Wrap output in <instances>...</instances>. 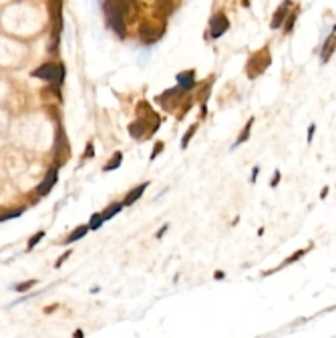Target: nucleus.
Returning <instances> with one entry per match:
<instances>
[{
    "label": "nucleus",
    "mask_w": 336,
    "mask_h": 338,
    "mask_svg": "<svg viewBox=\"0 0 336 338\" xmlns=\"http://www.w3.org/2000/svg\"><path fill=\"white\" fill-rule=\"evenodd\" d=\"M103 214H95V216H91V222H89V228L91 230H99L101 226H103Z\"/></svg>",
    "instance_id": "15"
},
{
    "label": "nucleus",
    "mask_w": 336,
    "mask_h": 338,
    "mask_svg": "<svg viewBox=\"0 0 336 338\" xmlns=\"http://www.w3.org/2000/svg\"><path fill=\"white\" fill-rule=\"evenodd\" d=\"M149 188V182H145V184H141V186H137V188H133L127 196H125V200H123V206H131V204H135L143 194H145V190Z\"/></svg>",
    "instance_id": "8"
},
{
    "label": "nucleus",
    "mask_w": 336,
    "mask_h": 338,
    "mask_svg": "<svg viewBox=\"0 0 336 338\" xmlns=\"http://www.w3.org/2000/svg\"><path fill=\"white\" fill-rule=\"evenodd\" d=\"M290 9H292V0H282V5L276 9V13H274V17H272V23H270V27H272L274 31L282 29V25H284L286 19H288Z\"/></svg>",
    "instance_id": "4"
},
{
    "label": "nucleus",
    "mask_w": 336,
    "mask_h": 338,
    "mask_svg": "<svg viewBox=\"0 0 336 338\" xmlns=\"http://www.w3.org/2000/svg\"><path fill=\"white\" fill-rule=\"evenodd\" d=\"M35 284H37L35 280H29V282H23V284H19V286H17L15 290H17V292H25V290H29V288H33Z\"/></svg>",
    "instance_id": "18"
},
{
    "label": "nucleus",
    "mask_w": 336,
    "mask_h": 338,
    "mask_svg": "<svg viewBox=\"0 0 336 338\" xmlns=\"http://www.w3.org/2000/svg\"><path fill=\"white\" fill-rule=\"evenodd\" d=\"M87 157H93V145H91V143L87 145V153H85V159H87Z\"/></svg>",
    "instance_id": "25"
},
{
    "label": "nucleus",
    "mask_w": 336,
    "mask_h": 338,
    "mask_svg": "<svg viewBox=\"0 0 336 338\" xmlns=\"http://www.w3.org/2000/svg\"><path fill=\"white\" fill-rule=\"evenodd\" d=\"M228 29H230V21L224 13H218L212 17V21H210V37L212 39H220Z\"/></svg>",
    "instance_id": "3"
},
{
    "label": "nucleus",
    "mask_w": 336,
    "mask_h": 338,
    "mask_svg": "<svg viewBox=\"0 0 336 338\" xmlns=\"http://www.w3.org/2000/svg\"><path fill=\"white\" fill-rule=\"evenodd\" d=\"M196 131H198V123H196V125H192V127L186 131V135H184V139H182V149H186V147H188V143H190V139L196 135Z\"/></svg>",
    "instance_id": "13"
},
{
    "label": "nucleus",
    "mask_w": 336,
    "mask_h": 338,
    "mask_svg": "<svg viewBox=\"0 0 336 338\" xmlns=\"http://www.w3.org/2000/svg\"><path fill=\"white\" fill-rule=\"evenodd\" d=\"M178 87H180V91H192L194 87H196V73L194 71H184V73H180L178 75Z\"/></svg>",
    "instance_id": "7"
},
{
    "label": "nucleus",
    "mask_w": 336,
    "mask_h": 338,
    "mask_svg": "<svg viewBox=\"0 0 336 338\" xmlns=\"http://www.w3.org/2000/svg\"><path fill=\"white\" fill-rule=\"evenodd\" d=\"M71 254H73L71 250H69V252H65V254H63V256H61V258L57 260V264H55V266H57V268H61V266H63V262H65V260H67V258H69Z\"/></svg>",
    "instance_id": "22"
},
{
    "label": "nucleus",
    "mask_w": 336,
    "mask_h": 338,
    "mask_svg": "<svg viewBox=\"0 0 336 338\" xmlns=\"http://www.w3.org/2000/svg\"><path fill=\"white\" fill-rule=\"evenodd\" d=\"M254 121H256L254 117H252V119H248V123H246V127H244V131H242V135L238 137V141L234 143V147H232V149H236V147H240V143H246V141L250 139V135H252V125H254Z\"/></svg>",
    "instance_id": "9"
},
{
    "label": "nucleus",
    "mask_w": 336,
    "mask_h": 338,
    "mask_svg": "<svg viewBox=\"0 0 336 338\" xmlns=\"http://www.w3.org/2000/svg\"><path fill=\"white\" fill-rule=\"evenodd\" d=\"M161 151H163V143L159 141V143H155V149H153V153H151V159H155L157 153H161Z\"/></svg>",
    "instance_id": "21"
},
{
    "label": "nucleus",
    "mask_w": 336,
    "mask_h": 338,
    "mask_svg": "<svg viewBox=\"0 0 336 338\" xmlns=\"http://www.w3.org/2000/svg\"><path fill=\"white\" fill-rule=\"evenodd\" d=\"M224 276H226V274H224V272H216V280H222V278H224Z\"/></svg>",
    "instance_id": "27"
},
{
    "label": "nucleus",
    "mask_w": 336,
    "mask_h": 338,
    "mask_svg": "<svg viewBox=\"0 0 336 338\" xmlns=\"http://www.w3.org/2000/svg\"><path fill=\"white\" fill-rule=\"evenodd\" d=\"M89 230H91L89 226H79L77 230H73V232H71V236L67 238V244H75L77 240H83V238L87 236V232H89Z\"/></svg>",
    "instance_id": "10"
},
{
    "label": "nucleus",
    "mask_w": 336,
    "mask_h": 338,
    "mask_svg": "<svg viewBox=\"0 0 336 338\" xmlns=\"http://www.w3.org/2000/svg\"><path fill=\"white\" fill-rule=\"evenodd\" d=\"M314 133H316V125H314V123H310V127H308V143H312Z\"/></svg>",
    "instance_id": "20"
},
{
    "label": "nucleus",
    "mask_w": 336,
    "mask_h": 338,
    "mask_svg": "<svg viewBox=\"0 0 336 338\" xmlns=\"http://www.w3.org/2000/svg\"><path fill=\"white\" fill-rule=\"evenodd\" d=\"M296 19H298V9H296V11H294V13H292L288 19H286V23H284V31H286V33H290V31L294 29V25H296Z\"/></svg>",
    "instance_id": "14"
},
{
    "label": "nucleus",
    "mask_w": 336,
    "mask_h": 338,
    "mask_svg": "<svg viewBox=\"0 0 336 338\" xmlns=\"http://www.w3.org/2000/svg\"><path fill=\"white\" fill-rule=\"evenodd\" d=\"M43 238H45V232H37V234H35V236L29 240V246H27V250H29V252H31V250H35V248H37V244H39Z\"/></svg>",
    "instance_id": "16"
},
{
    "label": "nucleus",
    "mask_w": 336,
    "mask_h": 338,
    "mask_svg": "<svg viewBox=\"0 0 336 338\" xmlns=\"http://www.w3.org/2000/svg\"><path fill=\"white\" fill-rule=\"evenodd\" d=\"M57 180H59V165H55V167L51 169V172L47 174V178L43 180V184L37 188V194H39V196H47V194L55 188Z\"/></svg>",
    "instance_id": "5"
},
{
    "label": "nucleus",
    "mask_w": 336,
    "mask_h": 338,
    "mask_svg": "<svg viewBox=\"0 0 336 338\" xmlns=\"http://www.w3.org/2000/svg\"><path fill=\"white\" fill-rule=\"evenodd\" d=\"M125 11H127L125 0H107L105 3V15L109 19V27L119 37H123L125 33Z\"/></svg>",
    "instance_id": "1"
},
{
    "label": "nucleus",
    "mask_w": 336,
    "mask_h": 338,
    "mask_svg": "<svg viewBox=\"0 0 336 338\" xmlns=\"http://www.w3.org/2000/svg\"><path fill=\"white\" fill-rule=\"evenodd\" d=\"M270 63H272V59H270V55H268V49H264L262 53H256V57H252V61L248 63V67L256 65V67H258V69H256V77H258L260 73H264V71L270 67Z\"/></svg>",
    "instance_id": "6"
},
{
    "label": "nucleus",
    "mask_w": 336,
    "mask_h": 338,
    "mask_svg": "<svg viewBox=\"0 0 336 338\" xmlns=\"http://www.w3.org/2000/svg\"><path fill=\"white\" fill-rule=\"evenodd\" d=\"M326 196H328V188H324V190H322V194H320V200H324Z\"/></svg>",
    "instance_id": "26"
},
{
    "label": "nucleus",
    "mask_w": 336,
    "mask_h": 338,
    "mask_svg": "<svg viewBox=\"0 0 336 338\" xmlns=\"http://www.w3.org/2000/svg\"><path fill=\"white\" fill-rule=\"evenodd\" d=\"M304 254H306V250H298V252H296V254H292V256H290V258H286V262H284V264H282V266H286V264H294V262H296V260H298V258H302V256H304Z\"/></svg>",
    "instance_id": "17"
},
{
    "label": "nucleus",
    "mask_w": 336,
    "mask_h": 338,
    "mask_svg": "<svg viewBox=\"0 0 336 338\" xmlns=\"http://www.w3.org/2000/svg\"><path fill=\"white\" fill-rule=\"evenodd\" d=\"M280 178H282V174L276 169V174H274V180H270V188H276L278 184H280Z\"/></svg>",
    "instance_id": "19"
},
{
    "label": "nucleus",
    "mask_w": 336,
    "mask_h": 338,
    "mask_svg": "<svg viewBox=\"0 0 336 338\" xmlns=\"http://www.w3.org/2000/svg\"><path fill=\"white\" fill-rule=\"evenodd\" d=\"M33 77L61 85V81L65 79V67H61V65H51V63H49V65H43V67H39V69L33 73Z\"/></svg>",
    "instance_id": "2"
},
{
    "label": "nucleus",
    "mask_w": 336,
    "mask_h": 338,
    "mask_svg": "<svg viewBox=\"0 0 336 338\" xmlns=\"http://www.w3.org/2000/svg\"><path fill=\"white\" fill-rule=\"evenodd\" d=\"M121 161H123V153H121V151H117V153L113 155V159L109 161V165H105V167H103V172H111V169H117V167L121 165Z\"/></svg>",
    "instance_id": "12"
},
{
    "label": "nucleus",
    "mask_w": 336,
    "mask_h": 338,
    "mask_svg": "<svg viewBox=\"0 0 336 338\" xmlns=\"http://www.w3.org/2000/svg\"><path fill=\"white\" fill-rule=\"evenodd\" d=\"M123 210V204H113V206H109L105 212H103V220L107 222V220H111V218H115L119 212Z\"/></svg>",
    "instance_id": "11"
},
{
    "label": "nucleus",
    "mask_w": 336,
    "mask_h": 338,
    "mask_svg": "<svg viewBox=\"0 0 336 338\" xmlns=\"http://www.w3.org/2000/svg\"><path fill=\"white\" fill-rule=\"evenodd\" d=\"M258 176H260V167H254V169H252V176H250V182H252V184H254V182H256V178H258Z\"/></svg>",
    "instance_id": "23"
},
{
    "label": "nucleus",
    "mask_w": 336,
    "mask_h": 338,
    "mask_svg": "<svg viewBox=\"0 0 336 338\" xmlns=\"http://www.w3.org/2000/svg\"><path fill=\"white\" fill-rule=\"evenodd\" d=\"M167 230H170V224H165V226H163V228H161V230L157 232V238H161V236H163V234H165Z\"/></svg>",
    "instance_id": "24"
}]
</instances>
